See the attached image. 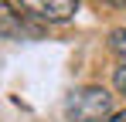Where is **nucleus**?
Wrapping results in <instances>:
<instances>
[{
    "label": "nucleus",
    "instance_id": "1",
    "mask_svg": "<svg viewBox=\"0 0 126 122\" xmlns=\"http://www.w3.org/2000/svg\"><path fill=\"white\" fill-rule=\"evenodd\" d=\"M65 115L72 122H106L112 115V95L99 85H85L65 102Z\"/></svg>",
    "mask_w": 126,
    "mask_h": 122
},
{
    "label": "nucleus",
    "instance_id": "2",
    "mask_svg": "<svg viewBox=\"0 0 126 122\" xmlns=\"http://www.w3.org/2000/svg\"><path fill=\"white\" fill-rule=\"evenodd\" d=\"M21 10L27 17L48 20V24H65L75 17L79 0H21Z\"/></svg>",
    "mask_w": 126,
    "mask_h": 122
},
{
    "label": "nucleus",
    "instance_id": "3",
    "mask_svg": "<svg viewBox=\"0 0 126 122\" xmlns=\"http://www.w3.org/2000/svg\"><path fill=\"white\" fill-rule=\"evenodd\" d=\"M0 34H24V17L0 3Z\"/></svg>",
    "mask_w": 126,
    "mask_h": 122
},
{
    "label": "nucleus",
    "instance_id": "4",
    "mask_svg": "<svg viewBox=\"0 0 126 122\" xmlns=\"http://www.w3.org/2000/svg\"><path fill=\"white\" fill-rule=\"evenodd\" d=\"M109 48H112V54H119L126 61V27H116L112 34H109Z\"/></svg>",
    "mask_w": 126,
    "mask_h": 122
},
{
    "label": "nucleus",
    "instance_id": "5",
    "mask_svg": "<svg viewBox=\"0 0 126 122\" xmlns=\"http://www.w3.org/2000/svg\"><path fill=\"white\" fill-rule=\"evenodd\" d=\"M112 85H116V92H119V95H126V61L116 68V75H112Z\"/></svg>",
    "mask_w": 126,
    "mask_h": 122
},
{
    "label": "nucleus",
    "instance_id": "6",
    "mask_svg": "<svg viewBox=\"0 0 126 122\" xmlns=\"http://www.w3.org/2000/svg\"><path fill=\"white\" fill-rule=\"evenodd\" d=\"M106 122H126V109H123V112H112V115H109Z\"/></svg>",
    "mask_w": 126,
    "mask_h": 122
},
{
    "label": "nucleus",
    "instance_id": "7",
    "mask_svg": "<svg viewBox=\"0 0 126 122\" xmlns=\"http://www.w3.org/2000/svg\"><path fill=\"white\" fill-rule=\"evenodd\" d=\"M106 3H116V7H123V3H126V0H106Z\"/></svg>",
    "mask_w": 126,
    "mask_h": 122
}]
</instances>
